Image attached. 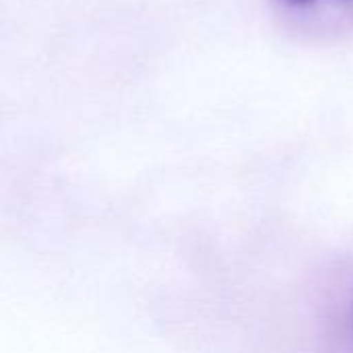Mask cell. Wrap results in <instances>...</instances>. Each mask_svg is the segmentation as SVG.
I'll return each mask as SVG.
<instances>
[{
  "label": "cell",
  "mask_w": 353,
  "mask_h": 353,
  "mask_svg": "<svg viewBox=\"0 0 353 353\" xmlns=\"http://www.w3.org/2000/svg\"><path fill=\"white\" fill-rule=\"evenodd\" d=\"M288 2H290V4H300V6H302V4H308V2H312V0H288Z\"/></svg>",
  "instance_id": "obj_1"
}]
</instances>
